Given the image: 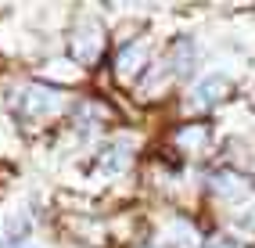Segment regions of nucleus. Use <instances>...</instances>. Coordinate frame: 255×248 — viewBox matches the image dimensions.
<instances>
[{"label":"nucleus","mask_w":255,"mask_h":248,"mask_svg":"<svg viewBox=\"0 0 255 248\" xmlns=\"http://www.w3.org/2000/svg\"><path fill=\"white\" fill-rule=\"evenodd\" d=\"M230 90V79L223 72H209V76H201L194 83V90H191V108H212L216 101H223Z\"/></svg>","instance_id":"f257e3e1"},{"label":"nucleus","mask_w":255,"mask_h":248,"mask_svg":"<svg viewBox=\"0 0 255 248\" xmlns=\"http://www.w3.org/2000/svg\"><path fill=\"white\" fill-rule=\"evenodd\" d=\"M216 191H219V194H230V198H241V194H248L252 187H248V180L237 176V173H219V176H216Z\"/></svg>","instance_id":"f03ea898"},{"label":"nucleus","mask_w":255,"mask_h":248,"mask_svg":"<svg viewBox=\"0 0 255 248\" xmlns=\"http://www.w3.org/2000/svg\"><path fill=\"white\" fill-rule=\"evenodd\" d=\"M137 58H144V43H129L119 51V61H123V72H137Z\"/></svg>","instance_id":"7ed1b4c3"},{"label":"nucleus","mask_w":255,"mask_h":248,"mask_svg":"<svg viewBox=\"0 0 255 248\" xmlns=\"http://www.w3.org/2000/svg\"><path fill=\"white\" fill-rule=\"evenodd\" d=\"M205 248H241V245H237L234 238H219V241H209Z\"/></svg>","instance_id":"20e7f679"},{"label":"nucleus","mask_w":255,"mask_h":248,"mask_svg":"<svg viewBox=\"0 0 255 248\" xmlns=\"http://www.w3.org/2000/svg\"><path fill=\"white\" fill-rule=\"evenodd\" d=\"M0 248H4V241H0Z\"/></svg>","instance_id":"39448f33"}]
</instances>
